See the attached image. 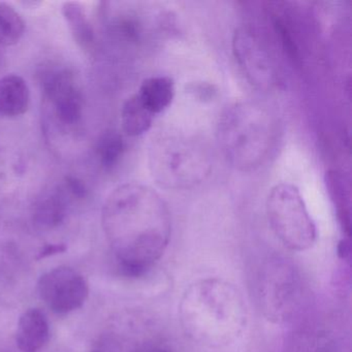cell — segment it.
Listing matches in <instances>:
<instances>
[{
	"mask_svg": "<svg viewBox=\"0 0 352 352\" xmlns=\"http://www.w3.org/2000/svg\"><path fill=\"white\" fill-rule=\"evenodd\" d=\"M154 115L146 108L137 94L127 98L121 110L122 129L129 137H139L149 131Z\"/></svg>",
	"mask_w": 352,
	"mask_h": 352,
	"instance_id": "5bb4252c",
	"label": "cell"
},
{
	"mask_svg": "<svg viewBox=\"0 0 352 352\" xmlns=\"http://www.w3.org/2000/svg\"><path fill=\"white\" fill-rule=\"evenodd\" d=\"M267 220L280 242L292 251L309 250L317 240V228L298 187L280 183L267 199Z\"/></svg>",
	"mask_w": 352,
	"mask_h": 352,
	"instance_id": "8992f818",
	"label": "cell"
},
{
	"mask_svg": "<svg viewBox=\"0 0 352 352\" xmlns=\"http://www.w3.org/2000/svg\"><path fill=\"white\" fill-rule=\"evenodd\" d=\"M187 91L199 102H211L217 96V88L207 82H195L187 86Z\"/></svg>",
	"mask_w": 352,
	"mask_h": 352,
	"instance_id": "d6986e66",
	"label": "cell"
},
{
	"mask_svg": "<svg viewBox=\"0 0 352 352\" xmlns=\"http://www.w3.org/2000/svg\"><path fill=\"white\" fill-rule=\"evenodd\" d=\"M179 320L185 335L204 347H228L244 333L248 320L240 290L221 278L191 283L179 302Z\"/></svg>",
	"mask_w": 352,
	"mask_h": 352,
	"instance_id": "7a4b0ae2",
	"label": "cell"
},
{
	"mask_svg": "<svg viewBox=\"0 0 352 352\" xmlns=\"http://www.w3.org/2000/svg\"><path fill=\"white\" fill-rule=\"evenodd\" d=\"M133 352H175L172 344L162 337H150L135 346Z\"/></svg>",
	"mask_w": 352,
	"mask_h": 352,
	"instance_id": "ac0fdd59",
	"label": "cell"
},
{
	"mask_svg": "<svg viewBox=\"0 0 352 352\" xmlns=\"http://www.w3.org/2000/svg\"><path fill=\"white\" fill-rule=\"evenodd\" d=\"M149 168L160 186L187 189L197 186L211 173L207 148L199 140L179 133H162L149 147Z\"/></svg>",
	"mask_w": 352,
	"mask_h": 352,
	"instance_id": "277c9868",
	"label": "cell"
},
{
	"mask_svg": "<svg viewBox=\"0 0 352 352\" xmlns=\"http://www.w3.org/2000/svg\"><path fill=\"white\" fill-rule=\"evenodd\" d=\"M124 150V140L121 133L116 131L102 133L96 147L98 162L107 170H113L119 164Z\"/></svg>",
	"mask_w": 352,
	"mask_h": 352,
	"instance_id": "2e32d148",
	"label": "cell"
},
{
	"mask_svg": "<svg viewBox=\"0 0 352 352\" xmlns=\"http://www.w3.org/2000/svg\"><path fill=\"white\" fill-rule=\"evenodd\" d=\"M175 82L166 76H153L142 82L138 96L152 114H160L172 104L175 98Z\"/></svg>",
	"mask_w": 352,
	"mask_h": 352,
	"instance_id": "7c38bea8",
	"label": "cell"
},
{
	"mask_svg": "<svg viewBox=\"0 0 352 352\" xmlns=\"http://www.w3.org/2000/svg\"><path fill=\"white\" fill-rule=\"evenodd\" d=\"M232 51L236 63L250 84L261 90L273 86L275 71L271 58L252 30L244 26L234 30Z\"/></svg>",
	"mask_w": 352,
	"mask_h": 352,
	"instance_id": "ba28073f",
	"label": "cell"
},
{
	"mask_svg": "<svg viewBox=\"0 0 352 352\" xmlns=\"http://www.w3.org/2000/svg\"><path fill=\"white\" fill-rule=\"evenodd\" d=\"M256 296L265 318L277 324H286L300 314L306 292L298 270L289 261L274 257L259 269Z\"/></svg>",
	"mask_w": 352,
	"mask_h": 352,
	"instance_id": "5b68a950",
	"label": "cell"
},
{
	"mask_svg": "<svg viewBox=\"0 0 352 352\" xmlns=\"http://www.w3.org/2000/svg\"><path fill=\"white\" fill-rule=\"evenodd\" d=\"M30 102V88L23 78L14 74L0 78V116H21Z\"/></svg>",
	"mask_w": 352,
	"mask_h": 352,
	"instance_id": "8fae6325",
	"label": "cell"
},
{
	"mask_svg": "<svg viewBox=\"0 0 352 352\" xmlns=\"http://www.w3.org/2000/svg\"><path fill=\"white\" fill-rule=\"evenodd\" d=\"M25 32V22L9 3L0 1V46L17 44Z\"/></svg>",
	"mask_w": 352,
	"mask_h": 352,
	"instance_id": "e0dca14e",
	"label": "cell"
},
{
	"mask_svg": "<svg viewBox=\"0 0 352 352\" xmlns=\"http://www.w3.org/2000/svg\"><path fill=\"white\" fill-rule=\"evenodd\" d=\"M0 58H1V55H0Z\"/></svg>",
	"mask_w": 352,
	"mask_h": 352,
	"instance_id": "7402d4cb",
	"label": "cell"
},
{
	"mask_svg": "<svg viewBox=\"0 0 352 352\" xmlns=\"http://www.w3.org/2000/svg\"><path fill=\"white\" fill-rule=\"evenodd\" d=\"M274 135L275 124L269 111L252 100L234 102L220 115L218 143L228 162L243 172L265 162Z\"/></svg>",
	"mask_w": 352,
	"mask_h": 352,
	"instance_id": "3957f363",
	"label": "cell"
},
{
	"mask_svg": "<svg viewBox=\"0 0 352 352\" xmlns=\"http://www.w3.org/2000/svg\"><path fill=\"white\" fill-rule=\"evenodd\" d=\"M67 216V201L63 192H55L43 197L34 208V223L44 230L56 228Z\"/></svg>",
	"mask_w": 352,
	"mask_h": 352,
	"instance_id": "9a60e30c",
	"label": "cell"
},
{
	"mask_svg": "<svg viewBox=\"0 0 352 352\" xmlns=\"http://www.w3.org/2000/svg\"><path fill=\"white\" fill-rule=\"evenodd\" d=\"M50 338V325L40 309H28L20 316L16 331V342L23 352L42 349Z\"/></svg>",
	"mask_w": 352,
	"mask_h": 352,
	"instance_id": "30bf717a",
	"label": "cell"
},
{
	"mask_svg": "<svg viewBox=\"0 0 352 352\" xmlns=\"http://www.w3.org/2000/svg\"><path fill=\"white\" fill-rule=\"evenodd\" d=\"M41 298L56 314H67L85 304L89 286L79 272L59 267L41 276L38 283Z\"/></svg>",
	"mask_w": 352,
	"mask_h": 352,
	"instance_id": "52a82bcc",
	"label": "cell"
},
{
	"mask_svg": "<svg viewBox=\"0 0 352 352\" xmlns=\"http://www.w3.org/2000/svg\"><path fill=\"white\" fill-rule=\"evenodd\" d=\"M61 12L78 46L86 52H91L96 45V36L83 6L77 1H67Z\"/></svg>",
	"mask_w": 352,
	"mask_h": 352,
	"instance_id": "4fadbf2b",
	"label": "cell"
},
{
	"mask_svg": "<svg viewBox=\"0 0 352 352\" xmlns=\"http://www.w3.org/2000/svg\"><path fill=\"white\" fill-rule=\"evenodd\" d=\"M104 216L119 272L146 275L170 244L172 218L164 199L151 187L129 183L115 189Z\"/></svg>",
	"mask_w": 352,
	"mask_h": 352,
	"instance_id": "6da1fadb",
	"label": "cell"
},
{
	"mask_svg": "<svg viewBox=\"0 0 352 352\" xmlns=\"http://www.w3.org/2000/svg\"><path fill=\"white\" fill-rule=\"evenodd\" d=\"M65 189L71 193L73 197L78 199H83L86 197L87 189L85 184L75 177H67V182H65Z\"/></svg>",
	"mask_w": 352,
	"mask_h": 352,
	"instance_id": "ffe728a7",
	"label": "cell"
},
{
	"mask_svg": "<svg viewBox=\"0 0 352 352\" xmlns=\"http://www.w3.org/2000/svg\"><path fill=\"white\" fill-rule=\"evenodd\" d=\"M43 89L61 124L74 126L79 123L83 116L84 98L71 72H48L43 79Z\"/></svg>",
	"mask_w": 352,
	"mask_h": 352,
	"instance_id": "9c48e42d",
	"label": "cell"
},
{
	"mask_svg": "<svg viewBox=\"0 0 352 352\" xmlns=\"http://www.w3.org/2000/svg\"><path fill=\"white\" fill-rule=\"evenodd\" d=\"M65 250V246L63 245H49L45 247L38 255V258H44V257L49 256V255L56 254V253L63 252Z\"/></svg>",
	"mask_w": 352,
	"mask_h": 352,
	"instance_id": "44dd1931",
	"label": "cell"
}]
</instances>
